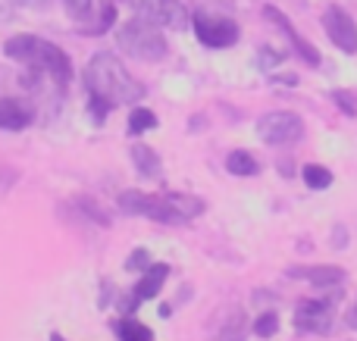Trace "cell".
<instances>
[{
  "mask_svg": "<svg viewBox=\"0 0 357 341\" xmlns=\"http://www.w3.org/2000/svg\"><path fill=\"white\" fill-rule=\"evenodd\" d=\"M16 3H22V6H44L47 0H16Z\"/></svg>",
  "mask_w": 357,
  "mask_h": 341,
  "instance_id": "cell-28",
  "label": "cell"
},
{
  "mask_svg": "<svg viewBox=\"0 0 357 341\" xmlns=\"http://www.w3.org/2000/svg\"><path fill=\"white\" fill-rule=\"evenodd\" d=\"M279 60H282V56H279V54H276V50H270V47H264V50H260V66H264V69L276 66V63H279Z\"/></svg>",
  "mask_w": 357,
  "mask_h": 341,
  "instance_id": "cell-25",
  "label": "cell"
},
{
  "mask_svg": "<svg viewBox=\"0 0 357 341\" xmlns=\"http://www.w3.org/2000/svg\"><path fill=\"white\" fill-rule=\"evenodd\" d=\"M75 207H82V213H85L88 219H94V223H98V225H104V229H107V225H110V216H107V213H104V207H100V204H94L91 198H75Z\"/></svg>",
  "mask_w": 357,
  "mask_h": 341,
  "instance_id": "cell-20",
  "label": "cell"
},
{
  "mask_svg": "<svg viewBox=\"0 0 357 341\" xmlns=\"http://www.w3.org/2000/svg\"><path fill=\"white\" fill-rule=\"evenodd\" d=\"M304 182H307L310 188H317V191H323V188L333 185V173H329L326 166H317V163H310V166H304Z\"/></svg>",
  "mask_w": 357,
  "mask_h": 341,
  "instance_id": "cell-19",
  "label": "cell"
},
{
  "mask_svg": "<svg viewBox=\"0 0 357 341\" xmlns=\"http://www.w3.org/2000/svg\"><path fill=\"white\" fill-rule=\"evenodd\" d=\"M132 160H135V169L142 175H151V179L160 175V160H157V154L148 144H135V148H132Z\"/></svg>",
  "mask_w": 357,
  "mask_h": 341,
  "instance_id": "cell-14",
  "label": "cell"
},
{
  "mask_svg": "<svg viewBox=\"0 0 357 341\" xmlns=\"http://www.w3.org/2000/svg\"><path fill=\"white\" fill-rule=\"evenodd\" d=\"M16 179H19V175H16V169H6V166H0V194H6V191H10V188L16 185Z\"/></svg>",
  "mask_w": 357,
  "mask_h": 341,
  "instance_id": "cell-23",
  "label": "cell"
},
{
  "mask_svg": "<svg viewBox=\"0 0 357 341\" xmlns=\"http://www.w3.org/2000/svg\"><path fill=\"white\" fill-rule=\"evenodd\" d=\"M31 119H35V113H31V106H25L22 100H13V97L0 100V129L22 132Z\"/></svg>",
  "mask_w": 357,
  "mask_h": 341,
  "instance_id": "cell-12",
  "label": "cell"
},
{
  "mask_svg": "<svg viewBox=\"0 0 357 341\" xmlns=\"http://www.w3.org/2000/svg\"><path fill=\"white\" fill-rule=\"evenodd\" d=\"M264 16L270 19L273 25H279V29H282L285 35H289L291 47H295L298 54H301V60H304V63H310V66H320V50H317L314 44H307V41H304V38H301V35H298V31H295V25H291L289 19H285L282 13L276 10V6H264Z\"/></svg>",
  "mask_w": 357,
  "mask_h": 341,
  "instance_id": "cell-10",
  "label": "cell"
},
{
  "mask_svg": "<svg viewBox=\"0 0 357 341\" xmlns=\"http://www.w3.org/2000/svg\"><path fill=\"white\" fill-rule=\"evenodd\" d=\"M226 169L232 175H254L260 169V163L254 160L248 150H232V154H229V160H226Z\"/></svg>",
  "mask_w": 357,
  "mask_h": 341,
  "instance_id": "cell-16",
  "label": "cell"
},
{
  "mask_svg": "<svg viewBox=\"0 0 357 341\" xmlns=\"http://www.w3.org/2000/svg\"><path fill=\"white\" fill-rule=\"evenodd\" d=\"M323 29H326L329 41H333L339 50H345V54H354L357 50V25L345 10H339V6L326 10V16H323Z\"/></svg>",
  "mask_w": 357,
  "mask_h": 341,
  "instance_id": "cell-8",
  "label": "cell"
},
{
  "mask_svg": "<svg viewBox=\"0 0 357 341\" xmlns=\"http://www.w3.org/2000/svg\"><path fill=\"white\" fill-rule=\"evenodd\" d=\"M289 276H295V279H307L310 285H317V288H333L345 279V273H342L339 267H291Z\"/></svg>",
  "mask_w": 357,
  "mask_h": 341,
  "instance_id": "cell-13",
  "label": "cell"
},
{
  "mask_svg": "<svg viewBox=\"0 0 357 341\" xmlns=\"http://www.w3.org/2000/svg\"><path fill=\"white\" fill-rule=\"evenodd\" d=\"M85 85L91 91V97H104L110 106L116 104H135L144 97V85H138V79L123 66V60H116L113 54H94L85 66Z\"/></svg>",
  "mask_w": 357,
  "mask_h": 341,
  "instance_id": "cell-1",
  "label": "cell"
},
{
  "mask_svg": "<svg viewBox=\"0 0 357 341\" xmlns=\"http://www.w3.org/2000/svg\"><path fill=\"white\" fill-rule=\"evenodd\" d=\"M116 335H119V341H154L148 326L135 323V319H123V323H116Z\"/></svg>",
  "mask_w": 357,
  "mask_h": 341,
  "instance_id": "cell-17",
  "label": "cell"
},
{
  "mask_svg": "<svg viewBox=\"0 0 357 341\" xmlns=\"http://www.w3.org/2000/svg\"><path fill=\"white\" fill-rule=\"evenodd\" d=\"M257 135L266 144H291L304 135V122L295 113H266L257 119Z\"/></svg>",
  "mask_w": 357,
  "mask_h": 341,
  "instance_id": "cell-6",
  "label": "cell"
},
{
  "mask_svg": "<svg viewBox=\"0 0 357 341\" xmlns=\"http://www.w3.org/2000/svg\"><path fill=\"white\" fill-rule=\"evenodd\" d=\"M154 125H157V116L151 110H144V106L129 113V135H142V132L154 129Z\"/></svg>",
  "mask_w": 357,
  "mask_h": 341,
  "instance_id": "cell-18",
  "label": "cell"
},
{
  "mask_svg": "<svg viewBox=\"0 0 357 341\" xmlns=\"http://www.w3.org/2000/svg\"><path fill=\"white\" fill-rule=\"evenodd\" d=\"M126 3L142 19L163 25V29H182L185 19H188V13H185V6L178 0H126Z\"/></svg>",
  "mask_w": 357,
  "mask_h": 341,
  "instance_id": "cell-7",
  "label": "cell"
},
{
  "mask_svg": "<svg viewBox=\"0 0 357 341\" xmlns=\"http://www.w3.org/2000/svg\"><path fill=\"white\" fill-rule=\"evenodd\" d=\"M116 41H119V47H123V54L135 56V60L157 63L167 56V38L160 35V25L148 22V19H142V16L119 25Z\"/></svg>",
  "mask_w": 357,
  "mask_h": 341,
  "instance_id": "cell-4",
  "label": "cell"
},
{
  "mask_svg": "<svg viewBox=\"0 0 357 341\" xmlns=\"http://www.w3.org/2000/svg\"><path fill=\"white\" fill-rule=\"evenodd\" d=\"M129 269H148L151 267V254L144 248H138V251H132V257H129V263H126Z\"/></svg>",
  "mask_w": 357,
  "mask_h": 341,
  "instance_id": "cell-22",
  "label": "cell"
},
{
  "mask_svg": "<svg viewBox=\"0 0 357 341\" xmlns=\"http://www.w3.org/2000/svg\"><path fill=\"white\" fill-rule=\"evenodd\" d=\"M345 323L351 326V329H357V298H354V304H351V310L345 313Z\"/></svg>",
  "mask_w": 357,
  "mask_h": 341,
  "instance_id": "cell-27",
  "label": "cell"
},
{
  "mask_svg": "<svg viewBox=\"0 0 357 341\" xmlns=\"http://www.w3.org/2000/svg\"><path fill=\"white\" fill-rule=\"evenodd\" d=\"M335 100H339V104H342V106H345V113H351V116H354V113H357V104H354V97H351V94L339 91V94H335Z\"/></svg>",
  "mask_w": 357,
  "mask_h": 341,
  "instance_id": "cell-26",
  "label": "cell"
},
{
  "mask_svg": "<svg viewBox=\"0 0 357 341\" xmlns=\"http://www.w3.org/2000/svg\"><path fill=\"white\" fill-rule=\"evenodd\" d=\"M3 50H6V56L19 60L22 66L35 69V72H41V75H50L56 85H66V81L73 79V63H69V56L63 54L56 44L44 41V38H38V35L10 38Z\"/></svg>",
  "mask_w": 357,
  "mask_h": 341,
  "instance_id": "cell-3",
  "label": "cell"
},
{
  "mask_svg": "<svg viewBox=\"0 0 357 341\" xmlns=\"http://www.w3.org/2000/svg\"><path fill=\"white\" fill-rule=\"evenodd\" d=\"M54 341H63V338H60V335H54Z\"/></svg>",
  "mask_w": 357,
  "mask_h": 341,
  "instance_id": "cell-29",
  "label": "cell"
},
{
  "mask_svg": "<svg viewBox=\"0 0 357 341\" xmlns=\"http://www.w3.org/2000/svg\"><path fill=\"white\" fill-rule=\"evenodd\" d=\"M119 207L129 213H138V216H148L157 219V223H167V225H178V223H188V219L201 216L204 213V200L201 198H191V194H144V191H123L119 194Z\"/></svg>",
  "mask_w": 357,
  "mask_h": 341,
  "instance_id": "cell-2",
  "label": "cell"
},
{
  "mask_svg": "<svg viewBox=\"0 0 357 341\" xmlns=\"http://www.w3.org/2000/svg\"><path fill=\"white\" fill-rule=\"evenodd\" d=\"M167 276H169V267H167V263H151V267L144 269L142 282L135 285V294H132L129 307L142 304V301L157 298V294H160V288H163V282H167Z\"/></svg>",
  "mask_w": 357,
  "mask_h": 341,
  "instance_id": "cell-11",
  "label": "cell"
},
{
  "mask_svg": "<svg viewBox=\"0 0 357 341\" xmlns=\"http://www.w3.org/2000/svg\"><path fill=\"white\" fill-rule=\"evenodd\" d=\"M245 338H248V319H245V313H241V310H235L232 317L222 323L216 341H245Z\"/></svg>",
  "mask_w": 357,
  "mask_h": 341,
  "instance_id": "cell-15",
  "label": "cell"
},
{
  "mask_svg": "<svg viewBox=\"0 0 357 341\" xmlns=\"http://www.w3.org/2000/svg\"><path fill=\"white\" fill-rule=\"evenodd\" d=\"M63 3H66L69 13H75V16H85V13L91 10V0H63Z\"/></svg>",
  "mask_w": 357,
  "mask_h": 341,
  "instance_id": "cell-24",
  "label": "cell"
},
{
  "mask_svg": "<svg viewBox=\"0 0 357 341\" xmlns=\"http://www.w3.org/2000/svg\"><path fill=\"white\" fill-rule=\"evenodd\" d=\"M333 323V310L326 301H301L295 310V326L298 332H310V335H323Z\"/></svg>",
  "mask_w": 357,
  "mask_h": 341,
  "instance_id": "cell-9",
  "label": "cell"
},
{
  "mask_svg": "<svg viewBox=\"0 0 357 341\" xmlns=\"http://www.w3.org/2000/svg\"><path fill=\"white\" fill-rule=\"evenodd\" d=\"M276 329H279V317L273 310H266V313H260L257 317V323H254V332H257L260 338H270V335H276Z\"/></svg>",
  "mask_w": 357,
  "mask_h": 341,
  "instance_id": "cell-21",
  "label": "cell"
},
{
  "mask_svg": "<svg viewBox=\"0 0 357 341\" xmlns=\"http://www.w3.org/2000/svg\"><path fill=\"white\" fill-rule=\"evenodd\" d=\"M191 25H195L197 41L207 44V47H232V44L238 41V25H235L232 19L210 16V13H195Z\"/></svg>",
  "mask_w": 357,
  "mask_h": 341,
  "instance_id": "cell-5",
  "label": "cell"
}]
</instances>
